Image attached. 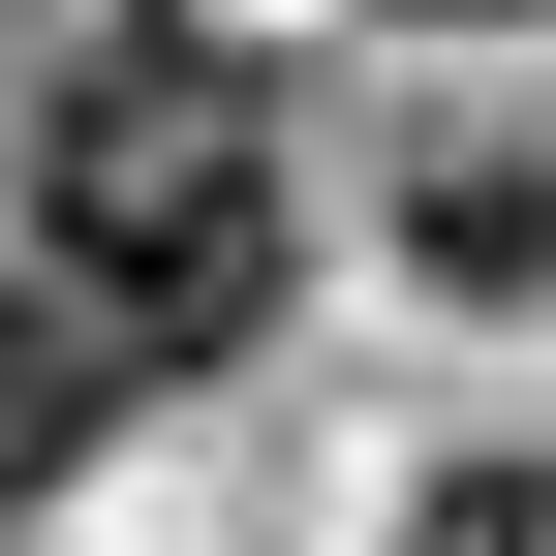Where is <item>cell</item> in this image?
Masks as SVG:
<instances>
[{"mask_svg": "<svg viewBox=\"0 0 556 556\" xmlns=\"http://www.w3.org/2000/svg\"><path fill=\"white\" fill-rule=\"evenodd\" d=\"M31 309L93 340L124 402L278 340V124L186 31H93V62H62V124H31Z\"/></svg>", "mask_w": 556, "mask_h": 556, "instance_id": "cell-1", "label": "cell"}, {"mask_svg": "<svg viewBox=\"0 0 556 556\" xmlns=\"http://www.w3.org/2000/svg\"><path fill=\"white\" fill-rule=\"evenodd\" d=\"M402 248H433L464 309H556V155H433V186H402Z\"/></svg>", "mask_w": 556, "mask_h": 556, "instance_id": "cell-2", "label": "cell"}, {"mask_svg": "<svg viewBox=\"0 0 556 556\" xmlns=\"http://www.w3.org/2000/svg\"><path fill=\"white\" fill-rule=\"evenodd\" d=\"M93 433H124V371H93V340L31 309V278H0V526H31V495H62Z\"/></svg>", "mask_w": 556, "mask_h": 556, "instance_id": "cell-3", "label": "cell"}, {"mask_svg": "<svg viewBox=\"0 0 556 556\" xmlns=\"http://www.w3.org/2000/svg\"><path fill=\"white\" fill-rule=\"evenodd\" d=\"M402 556H556V464H433V526Z\"/></svg>", "mask_w": 556, "mask_h": 556, "instance_id": "cell-4", "label": "cell"}, {"mask_svg": "<svg viewBox=\"0 0 556 556\" xmlns=\"http://www.w3.org/2000/svg\"><path fill=\"white\" fill-rule=\"evenodd\" d=\"M402 31H556V0H402Z\"/></svg>", "mask_w": 556, "mask_h": 556, "instance_id": "cell-5", "label": "cell"}]
</instances>
